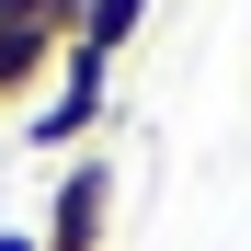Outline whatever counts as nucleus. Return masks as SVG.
Instances as JSON below:
<instances>
[{
	"instance_id": "1",
	"label": "nucleus",
	"mask_w": 251,
	"mask_h": 251,
	"mask_svg": "<svg viewBox=\"0 0 251 251\" xmlns=\"http://www.w3.org/2000/svg\"><path fill=\"white\" fill-rule=\"evenodd\" d=\"M114 205H126V172L103 149L57 160V194H46V217H34V251H114Z\"/></svg>"
},
{
	"instance_id": "2",
	"label": "nucleus",
	"mask_w": 251,
	"mask_h": 251,
	"mask_svg": "<svg viewBox=\"0 0 251 251\" xmlns=\"http://www.w3.org/2000/svg\"><path fill=\"white\" fill-rule=\"evenodd\" d=\"M103 103H114V57H57V92L46 103H34V149H80V137H92V126H103Z\"/></svg>"
},
{
	"instance_id": "3",
	"label": "nucleus",
	"mask_w": 251,
	"mask_h": 251,
	"mask_svg": "<svg viewBox=\"0 0 251 251\" xmlns=\"http://www.w3.org/2000/svg\"><path fill=\"white\" fill-rule=\"evenodd\" d=\"M57 34L46 23H0V103H23V92H46V80H57Z\"/></svg>"
},
{
	"instance_id": "4",
	"label": "nucleus",
	"mask_w": 251,
	"mask_h": 251,
	"mask_svg": "<svg viewBox=\"0 0 251 251\" xmlns=\"http://www.w3.org/2000/svg\"><path fill=\"white\" fill-rule=\"evenodd\" d=\"M137 34H149V0H92L69 46H80V57H126V46H137Z\"/></svg>"
},
{
	"instance_id": "5",
	"label": "nucleus",
	"mask_w": 251,
	"mask_h": 251,
	"mask_svg": "<svg viewBox=\"0 0 251 251\" xmlns=\"http://www.w3.org/2000/svg\"><path fill=\"white\" fill-rule=\"evenodd\" d=\"M80 12H92V0H0V23H46L57 46H69V34H80Z\"/></svg>"
},
{
	"instance_id": "6",
	"label": "nucleus",
	"mask_w": 251,
	"mask_h": 251,
	"mask_svg": "<svg viewBox=\"0 0 251 251\" xmlns=\"http://www.w3.org/2000/svg\"><path fill=\"white\" fill-rule=\"evenodd\" d=\"M0 251H34V228H0Z\"/></svg>"
}]
</instances>
